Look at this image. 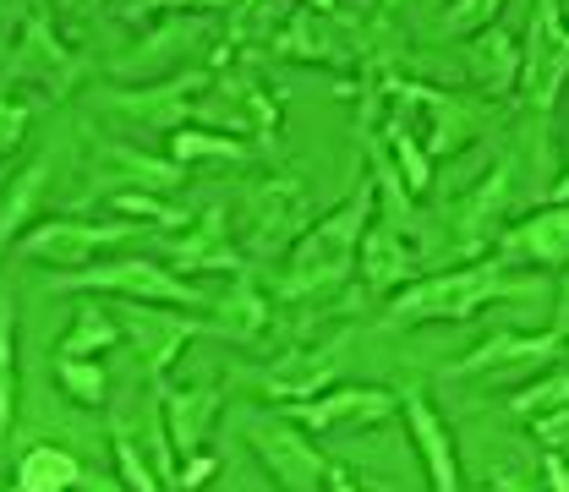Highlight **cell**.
Returning a JSON list of instances; mask_svg holds the SVG:
<instances>
[{
	"label": "cell",
	"instance_id": "6da1fadb",
	"mask_svg": "<svg viewBox=\"0 0 569 492\" xmlns=\"http://www.w3.org/2000/svg\"><path fill=\"white\" fill-rule=\"evenodd\" d=\"M372 219V175L356 181V192L329 209L323 219H312L290 252H284V269L274 274V301H312V295H329L335 284H346L356 274V247H361V230Z\"/></svg>",
	"mask_w": 569,
	"mask_h": 492
},
{
	"label": "cell",
	"instance_id": "7a4b0ae2",
	"mask_svg": "<svg viewBox=\"0 0 569 492\" xmlns=\"http://www.w3.org/2000/svg\"><path fill=\"white\" fill-rule=\"evenodd\" d=\"M537 280H520L509 274L493 258H477V263H455V269H432L422 280L400 284L383 307V323L389 329H417V323H466L477 318L482 307L493 301H515V295H531Z\"/></svg>",
	"mask_w": 569,
	"mask_h": 492
},
{
	"label": "cell",
	"instance_id": "3957f363",
	"mask_svg": "<svg viewBox=\"0 0 569 492\" xmlns=\"http://www.w3.org/2000/svg\"><path fill=\"white\" fill-rule=\"evenodd\" d=\"M515 203V159L503 153L488 164V175L482 181H471L449 213H443V241H438V258H432V269H455V263H477V258H488L498 241V230H503V213ZM427 269V274H432Z\"/></svg>",
	"mask_w": 569,
	"mask_h": 492
},
{
	"label": "cell",
	"instance_id": "277c9868",
	"mask_svg": "<svg viewBox=\"0 0 569 492\" xmlns=\"http://www.w3.org/2000/svg\"><path fill=\"white\" fill-rule=\"evenodd\" d=\"M93 290L110 301H142V307H170V312H209L213 290L187 284L181 274H170L159 258H110V263H88L67 280H56V290Z\"/></svg>",
	"mask_w": 569,
	"mask_h": 492
},
{
	"label": "cell",
	"instance_id": "5b68a950",
	"mask_svg": "<svg viewBox=\"0 0 569 492\" xmlns=\"http://www.w3.org/2000/svg\"><path fill=\"white\" fill-rule=\"evenodd\" d=\"M247 443H252V460L269 471V482L280 492H323L329 454L290 416H280V411H252L247 416Z\"/></svg>",
	"mask_w": 569,
	"mask_h": 492
},
{
	"label": "cell",
	"instance_id": "8992f818",
	"mask_svg": "<svg viewBox=\"0 0 569 492\" xmlns=\"http://www.w3.org/2000/svg\"><path fill=\"white\" fill-rule=\"evenodd\" d=\"M383 93L395 99V110H422L427 127H422V153H455L466 142H477L488 132L493 110L477 104V99H460V93H438L427 82H411V77H383Z\"/></svg>",
	"mask_w": 569,
	"mask_h": 492
},
{
	"label": "cell",
	"instance_id": "52a82bcc",
	"mask_svg": "<svg viewBox=\"0 0 569 492\" xmlns=\"http://www.w3.org/2000/svg\"><path fill=\"white\" fill-rule=\"evenodd\" d=\"M241 224H247V247H252L258 258L284 252V247L312 224L307 181H301V175H269V181H252V187L241 192Z\"/></svg>",
	"mask_w": 569,
	"mask_h": 492
},
{
	"label": "cell",
	"instance_id": "ba28073f",
	"mask_svg": "<svg viewBox=\"0 0 569 492\" xmlns=\"http://www.w3.org/2000/svg\"><path fill=\"white\" fill-rule=\"evenodd\" d=\"M213 93V71L209 67H187L170 71L159 82H142V88H110L104 104L138 127H153V132H181L187 116Z\"/></svg>",
	"mask_w": 569,
	"mask_h": 492
},
{
	"label": "cell",
	"instance_id": "9c48e42d",
	"mask_svg": "<svg viewBox=\"0 0 569 492\" xmlns=\"http://www.w3.org/2000/svg\"><path fill=\"white\" fill-rule=\"evenodd\" d=\"M132 235H138V224H127V219H44V224H33V230L22 235V258L77 274V269H88L99 252L127 247Z\"/></svg>",
	"mask_w": 569,
	"mask_h": 492
},
{
	"label": "cell",
	"instance_id": "30bf717a",
	"mask_svg": "<svg viewBox=\"0 0 569 492\" xmlns=\"http://www.w3.org/2000/svg\"><path fill=\"white\" fill-rule=\"evenodd\" d=\"M395 411H400V400L383 383H329L323 394H312L301 405H284L280 416H290L301 432L329 438V432H361V426L395 422Z\"/></svg>",
	"mask_w": 569,
	"mask_h": 492
},
{
	"label": "cell",
	"instance_id": "8fae6325",
	"mask_svg": "<svg viewBox=\"0 0 569 492\" xmlns=\"http://www.w3.org/2000/svg\"><path fill=\"white\" fill-rule=\"evenodd\" d=\"M565 6H537L531 11V33H526V44H520V77H515V88H520V99H526V110H553V99H559V88H565V71H569V39H565V17H559Z\"/></svg>",
	"mask_w": 569,
	"mask_h": 492
},
{
	"label": "cell",
	"instance_id": "7c38bea8",
	"mask_svg": "<svg viewBox=\"0 0 569 492\" xmlns=\"http://www.w3.org/2000/svg\"><path fill=\"white\" fill-rule=\"evenodd\" d=\"M110 318L138 345L148 378H164V367L176 355L187 351L198 334H209L203 318H187V312H170V307H142V301H110Z\"/></svg>",
	"mask_w": 569,
	"mask_h": 492
},
{
	"label": "cell",
	"instance_id": "4fadbf2b",
	"mask_svg": "<svg viewBox=\"0 0 569 492\" xmlns=\"http://www.w3.org/2000/svg\"><path fill=\"white\" fill-rule=\"evenodd\" d=\"M488 258L503 263L509 274H515V269L559 274L565 258H569V209L565 203H548V209H531L520 224H503Z\"/></svg>",
	"mask_w": 569,
	"mask_h": 492
},
{
	"label": "cell",
	"instance_id": "5bb4252c",
	"mask_svg": "<svg viewBox=\"0 0 569 492\" xmlns=\"http://www.w3.org/2000/svg\"><path fill=\"white\" fill-rule=\"evenodd\" d=\"M395 400H400L395 416H400L406 432H411V449H417V460H422L427 488L432 492H460V449H455L449 422L438 416V405L427 400V389L406 383V389H395Z\"/></svg>",
	"mask_w": 569,
	"mask_h": 492
},
{
	"label": "cell",
	"instance_id": "9a60e30c",
	"mask_svg": "<svg viewBox=\"0 0 569 492\" xmlns=\"http://www.w3.org/2000/svg\"><path fill=\"white\" fill-rule=\"evenodd\" d=\"M230 213L224 203H213L192 219V230L187 235H176V241H159V263L170 269V274H224V280H236V274H247V263H241V252H236V241H230Z\"/></svg>",
	"mask_w": 569,
	"mask_h": 492
},
{
	"label": "cell",
	"instance_id": "2e32d148",
	"mask_svg": "<svg viewBox=\"0 0 569 492\" xmlns=\"http://www.w3.org/2000/svg\"><path fill=\"white\" fill-rule=\"evenodd\" d=\"M346 340H351V329H335V334L318 340V345H296V351H284L280 361H269V367H263V394L280 400V405H301V400L323 394V389L335 383V372H340Z\"/></svg>",
	"mask_w": 569,
	"mask_h": 492
},
{
	"label": "cell",
	"instance_id": "e0dca14e",
	"mask_svg": "<svg viewBox=\"0 0 569 492\" xmlns=\"http://www.w3.org/2000/svg\"><path fill=\"white\" fill-rule=\"evenodd\" d=\"M422 269H427L422 235H406V230H395L383 219H367L361 247H356V274H361L367 290H389L395 295L400 284H411Z\"/></svg>",
	"mask_w": 569,
	"mask_h": 492
},
{
	"label": "cell",
	"instance_id": "ac0fdd59",
	"mask_svg": "<svg viewBox=\"0 0 569 492\" xmlns=\"http://www.w3.org/2000/svg\"><path fill=\"white\" fill-rule=\"evenodd\" d=\"M553 361H565V323H553L548 334L498 329L455 367V378H503L515 367H553Z\"/></svg>",
	"mask_w": 569,
	"mask_h": 492
},
{
	"label": "cell",
	"instance_id": "d6986e66",
	"mask_svg": "<svg viewBox=\"0 0 569 492\" xmlns=\"http://www.w3.org/2000/svg\"><path fill=\"white\" fill-rule=\"evenodd\" d=\"M224 411V394L213 383H181V389H159V426L170 438V454L187 460V454H203L213 422Z\"/></svg>",
	"mask_w": 569,
	"mask_h": 492
},
{
	"label": "cell",
	"instance_id": "ffe728a7",
	"mask_svg": "<svg viewBox=\"0 0 569 492\" xmlns=\"http://www.w3.org/2000/svg\"><path fill=\"white\" fill-rule=\"evenodd\" d=\"M269 323H274V301L252 274H236V280H224V290H213L209 329L230 334V340H258V334H269Z\"/></svg>",
	"mask_w": 569,
	"mask_h": 492
},
{
	"label": "cell",
	"instance_id": "44dd1931",
	"mask_svg": "<svg viewBox=\"0 0 569 492\" xmlns=\"http://www.w3.org/2000/svg\"><path fill=\"white\" fill-rule=\"evenodd\" d=\"M280 56H290V61H346V39H340V28L318 11V6H296L290 11V28H284L280 39Z\"/></svg>",
	"mask_w": 569,
	"mask_h": 492
},
{
	"label": "cell",
	"instance_id": "7402d4cb",
	"mask_svg": "<svg viewBox=\"0 0 569 492\" xmlns=\"http://www.w3.org/2000/svg\"><path fill=\"white\" fill-rule=\"evenodd\" d=\"M77 482H82V465L61 443H33L17 460V476H11L17 492H77Z\"/></svg>",
	"mask_w": 569,
	"mask_h": 492
},
{
	"label": "cell",
	"instance_id": "603a6c76",
	"mask_svg": "<svg viewBox=\"0 0 569 492\" xmlns=\"http://www.w3.org/2000/svg\"><path fill=\"white\" fill-rule=\"evenodd\" d=\"M44 181H50V164H44V159H33V164H22V175H17V181H6V187H0V258H6V247H17V241H22V224H28L33 209L44 203Z\"/></svg>",
	"mask_w": 569,
	"mask_h": 492
},
{
	"label": "cell",
	"instance_id": "cb8c5ba5",
	"mask_svg": "<svg viewBox=\"0 0 569 492\" xmlns=\"http://www.w3.org/2000/svg\"><path fill=\"white\" fill-rule=\"evenodd\" d=\"M471 77H477L488 93H509V88H515V77H520V39H515L503 22L477 33V44H471Z\"/></svg>",
	"mask_w": 569,
	"mask_h": 492
},
{
	"label": "cell",
	"instance_id": "d4e9b609",
	"mask_svg": "<svg viewBox=\"0 0 569 492\" xmlns=\"http://www.w3.org/2000/svg\"><path fill=\"white\" fill-rule=\"evenodd\" d=\"M116 340H121V329L110 318V301H82L77 318H71V329L61 334V345H56V355L61 361H93V355L110 351Z\"/></svg>",
	"mask_w": 569,
	"mask_h": 492
},
{
	"label": "cell",
	"instance_id": "484cf974",
	"mask_svg": "<svg viewBox=\"0 0 569 492\" xmlns=\"http://www.w3.org/2000/svg\"><path fill=\"white\" fill-rule=\"evenodd\" d=\"M170 164L192 170V164H247V142L230 132H209V127H181L170 138Z\"/></svg>",
	"mask_w": 569,
	"mask_h": 492
},
{
	"label": "cell",
	"instance_id": "4316f807",
	"mask_svg": "<svg viewBox=\"0 0 569 492\" xmlns=\"http://www.w3.org/2000/svg\"><path fill=\"white\" fill-rule=\"evenodd\" d=\"M383 153H389V164H395V175L406 181V192L411 198H427L432 192V159L422 153V142H417V127H406L400 116L383 127Z\"/></svg>",
	"mask_w": 569,
	"mask_h": 492
},
{
	"label": "cell",
	"instance_id": "83f0119b",
	"mask_svg": "<svg viewBox=\"0 0 569 492\" xmlns=\"http://www.w3.org/2000/svg\"><path fill=\"white\" fill-rule=\"evenodd\" d=\"M110 159L127 170V181H121V192H176L181 181H187V170L181 164H170V159H153V153H138V148H110Z\"/></svg>",
	"mask_w": 569,
	"mask_h": 492
},
{
	"label": "cell",
	"instance_id": "f1b7e54d",
	"mask_svg": "<svg viewBox=\"0 0 569 492\" xmlns=\"http://www.w3.org/2000/svg\"><path fill=\"white\" fill-rule=\"evenodd\" d=\"M569 405V367L565 361H553V367H542V378L537 383H526V389H515L509 394V416H520V422H531V416H548V411H565Z\"/></svg>",
	"mask_w": 569,
	"mask_h": 492
},
{
	"label": "cell",
	"instance_id": "f546056e",
	"mask_svg": "<svg viewBox=\"0 0 569 492\" xmlns=\"http://www.w3.org/2000/svg\"><path fill=\"white\" fill-rule=\"evenodd\" d=\"M110 449H116V482L127 492H164V482L153 476V460L142 454V443L132 438V426L121 422H110Z\"/></svg>",
	"mask_w": 569,
	"mask_h": 492
},
{
	"label": "cell",
	"instance_id": "4dcf8cb0",
	"mask_svg": "<svg viewBox=\"0 0 569 492\" xmlns=\"http://www.w3.org/2000/svg\"><path fill=\"white\" fill-rule=\"evenodd\" d=\"M56 378H61V389L77 405H104L110 400V372L99 361H61L56 355Z\"/></svg>",
	"mask_w": 569,
	"mask_h": 492
},
{
	"label": "cell",
	"instance_id": "1f68e13d",
	"mask_svg": "<svg viewBox=\"0 0 569 492\" xmlns=\"http://www.w3.org/2000/svg\"><path fill=\"white\" fill-rule=\"evenodd\" d=\"M110 209L121 213V219H127V224H170V230H176V224H187V219H192V213L187 209H176V203H164V198H153V192H116V198H110Z\"/></svg>",
	"mask_w": 569,
	"mask_h": 492
},
{
	"label": "cell",
	"instance_id": "d6a6232c",
	"mask_svg": "<svg viewBox=\"0 0 569 492\" xmlns=\"http://www.w3.org/2000/svg\"><path fill=\"white\" fill-rule=\"evenodd\" d=\"M17 411V323H11V301L0 295V438Z\"/></svg>",
	"mask_w": 569,
	"mask_h": 492
},
{
	"label": "cell",
	"instance_id": "836d02e7",
	"mask_svg": "<svg viewBox=\"0 0 569 492\" xmlns=\"http://www.w3.org/2000/svg\"><path fill=\"white\" fill-rule=\"evenodd\" d=\"M498 0H466V6H449V17H438V33H471V28H493L498 22Z\"/></svg>",
	"mask_w": 569,
	"mask_h": 492
},
{
	"label": "cell",
	"instance_id": "e575fe53",
	"mask_svg": "<svg viewBox=\"0 0 569 492\" xmlns=\"http://www.w3.org/2000/svg\"><path fill=\"white\" fill-rule=\"evenodd\" d=\"M22 132H28V104L22 99H0V164L22 148Z\"/></svg>",
	"mask_w": 569,
	"mask_h": 492
},
{
	"label": "cell",
	"instance_id": "d590c367",
	"mask_svg": "<svg viewBox=\"0 0 569 492\" xmlns=\"http://www.w3.org/2000/svg\"><path fill=\"white\" fill-rule=\"evenodd\" d=\"M531 438L542 443V454H565L569 449V405L565 411H548V416H531Z\"/></svg>",
	"mask_w": 569,
	"mask_h": 492
},
{
	"label": "cell",
	"instance_id": "8d00e7d4",
	"mask_svg": "<svg viewBox=\"0 0 569 492\" xmlns=\"http://www.w3.org/2000/svg\"><path fill=\"white\" fill-rule=\"evenodd\" d=\"M219 476V460L213 454H187L181 465H176V488L170 492H203Z\"/></svg>",
	"mask_w": 569,
	"mask_h": 492
},
{
	"label": "cell",
	"instance_id": "74e56055",
	"mask_svg": "<svg viewBox=\"0 0 569 492\" xmlns=\"http://www.w3.org/2000/svg\"><path fill=\"white\" fill-rule=\"evenodd\" d=\"M323 488H329V492H372L351 471V465H340V460H329V471H323Z\"/></svg>",
	"mask_w": 569,
	"mask_h": 492
},
{
	"label": "cell",
	"instance_id": "f35d334b",
	"mask_svg": "<svg viewBox=\"0 0 569 492\" xmlns=\"http://www.w3.org/2000/svg\"><path fill=\"white\" fill-rule=\"evenodd\" d=\"M488 492H542V488H537L526 471L509 465V471H493V476H488Z\"/></svg>",
	"mask_w": 569,
	"mask_h": 492
},
{
	"label": "cell",
	"instance_id": "ab89813d",
	"mask_svg": "<svg viewBox=\"0 0 569 492\" xmlns=\"http://www.w3.org/2000/svg\"><path fill=\"white\" fill-rule=\"evenodd\" d=\"M542 482H548V492H569L565 454H542Z\"/></svg>",
	"mask_w": 569,
	"mask_h": 492
},
{
	"label": "cell",
	"instance_id": "60d3db41",
	"mask_svg": "<svg viewBox=\"0 0 569 492\" xmlns=\"http://www.w3.org/2000/svg\"><path fill=\"white\" fill-rule=\"evenodd\" d=\"M77 492H127L116 476H99V471H82V482H77Z\"/></svg>",
	"mask_w": 569,
	"mask_h": 492
},
{
	"label": "cell",
	"instance_id": "b9f144b4",
	"mask_svg": "<svg viewBox=\"0 0 569 492\" xmlns=\"http://www.w3.org/2000/svg\"><path fill=\"white\" fill-rule=\"evenodd\" d=\"M0 492H17V488H11V482H0Z\"/></svg>",
	"mask_w": 569,
	"mask_h": 492
}]
</instances>
